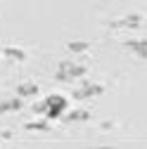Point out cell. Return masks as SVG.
I'll use <instances>...</instances> for the list:
<instances>
[{
	"mask_svg": "<svg viewBox=\"0 0 147 149\" xmlns=\"http://www.w3.org/2000/svg\"><path fill=\"white\" fill-rule=\"evenodd\" d=\"M3 57H7L10 62H24L26 59V52L24 50H17V47H5L3 50Z\"/></svg>",
	"mask_w": 147,
	"mask_h": 149,
	"instance_id": "52a82bcc",
	"label": "cell"
},
{
	"mask_svg": "<svg viewBox=\"0 0 147 149\" xmlns=\"http://www.w3.org/2000/svg\"><path fill=\"white\" fill-rule=\"evenodd\" d=\"M142 24V17L140 14H128V17H123V19H116V22H112V26L114 29H138Z\"/></svg>",
	"mask_w": 147,
	"mask_h": 149,
	"instance_id": "277c9868",
	"label": "cell"
},
{
	"mask_svg": "<svg viewBox=\"0 0 147 149\" xmlns=\"http://www.w3.org/2000/svg\"><path fill=\"white\" fill-rule=\"evenodd\" d=\"M24 107L22 97L19 100H5V102H0V114H5V111H19Z\"/></svg>",
	"mask_w": 147,
	"mask_h": 149,
	"instance_id": "ba28073f",
	"label": "cell"
},
{
	"mask_svg": "<svg viewBox=\"0 0 147 149\" xmlns=\"http://www.w3.org/2000/svg\"><path fill=\"white\" fill-rule=\"evenodd\" d=\"M69 50L76 52V54H78V52H85V50H88V43H83V40H74V43H69Z\"/></svg>",
	"mask_w": 147,
	"mask_h": 149,
	"instance_id": "8fae6325",
	"label": "cell"
},
{
	"mask_svg": "<svg viewBox=\"0 0 147 149\" xmlns=\"http://www.w3.org/2000/svg\"><path fill=\"white\" fill-rule=\"evenodd\" d=\"M88 116H90L88 111H83V109H81V111H71V114H66V116H64V121H69V123H74V121H85Z\"/></svg>",
	"mask_w": 147,
	"mask_h": 149,
	"instance_id": "9c48e42d",
	"label": "cell"
},
{
	"mask_svg": "<svg viewBox=\"0 0 147 149\" xmlns=\"http://www.w3.org/2000/svg\"><path fill=\"white\" fill-rule=\"evenodd\" d=\"M126 45L131 47V50H133V52L138 54V57H140L142 62L147 59V40H145V38H142V40H128Z\"/></svg>",
	"mask_w": 147,
	"mask_h": 149,
	"instance_id": "5b68a950",
	"label": "cell"
},
{
	"mask_svg": "<svg viewBox=\"0 0 147 149\" xmlns=\"http://www.w3.org/2000/svg\"><path fill=\"white\" fill-rule=\"evenodd\" d=\"M17 92H19V97H22V100H26V97L31 100V97H36V95H38V85L29 81V83H22Z\"/></svg>",
	"mask_w": 147,
	"mask_h": 149,
	"instance_id": "8992f818",
	"label": "cell"
},
{
	"mask_svg": "<svg viewBox=\"0 0 147 149\" xmlns=\"http://www.w3.org/2000/svg\"><path fill=\"white\" fill-rule=\"evenodd\" d=\"M85 76V64H76V62H62L57 73H55V78L60 83H69V81H76Z\"/></svg>",
	"mask_w": 147,
	"mask_h": 149,
	"instance_id": "6da1fadb",
	"label": "cell"
},
{
	"mask_svg": "<svg viewBox=\"0 0 147 149\" xmlns=\"http://www.w3.org/2000/svg\"><path fill=\"white\" fill-rule=\"evenodd\" d=\"M26 128H29V130H41V133H48V130H50L48 118H45V121H31V123H26Z\"/></svg>",
	"mask_w": 147,
	"mask_h": 149,
	"instance_id": "30bf717a",
	"label": "cell"
},
{
	"mask_svg": "<svg viewBox=\"0 0 147 149\" xmlns=\"http://www.w3.org/2000/svg\"><path fill=\"white\" fill-rule=\"evenodd\" d=\"M102 92H104V88H102V85H97V83H88V81H85V85H83L81 90H76V92H74V100L97 97V95H102Z\"/></svg>",
	"mask_w": 147,
	"mask_h": 149,
	"instance_id": "3957f363",
	"label": "cell"
},
{
	"mask_svg": "<svg viewBox=\"0 0 147 149\" xmlns=\"http://www.w3.org/2000/svg\"><path fill=\"white\" fill-rule=\"evenodd\" d=\"M66 109V100L62 95H50L45 100V118H60L62 116V111Z\"/></svg>",
	"mask_w": 147,
	"mask_h": 149,
	"instance_id": "7a4b0ae2",
	"label": "cell"
}]
</instances>
